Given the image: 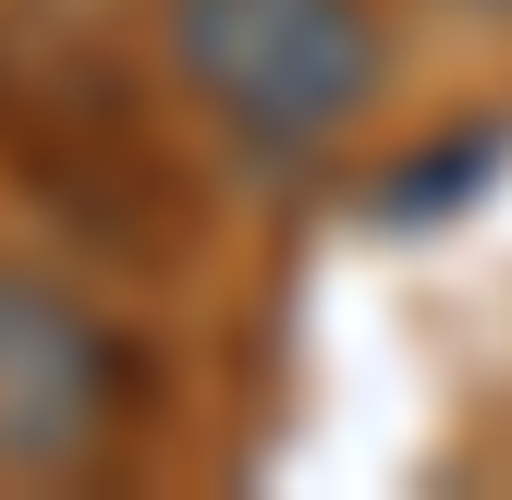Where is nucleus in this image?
Segmentation results:
<instances>
[{
    "label": "nucleus",
    "mask_w": 512,
    "mask_h": 500,
    "mask_svg": "<svg viewBox=\"0 0 512 500\" xmlns=\"http://www.w3.org/2000/svg\"><path fill=\"white\" fill-rule=\"evenodd\" d=\"M476 13H512V0H476Z\"/></svg>",
    "instance_id": "3"
},
{
    "label": "nucleus",
    "mask_w": 512,
    "mask_h": 500,
    "mask_svg": "<svg viewBox=\"0 0 512 500\" xmlns=\"http://www.w3.org/2000/svg\"><path fill=\"white\" fill-rule=\"evenodd\" d=\"M171 74L244 159H317L391 86L378 0H159Z\"/></svg>",
    "instance_id": "1"
},
{
    "label": "nucleus",
    "mask_w": 512,
    "mask_h": 500,
    "mask_svg": "<svg viewBox=\"0 0 512 500\" xmlns=\"http://www.w3.org/2000/svg\"><path fill=\"white\" fill-rule=\"evenodd\" d=\"M135 415V354L74 281L0 257V476H74Z\"/></svg>",
    "instance_id": "2"
}]
</instances>
